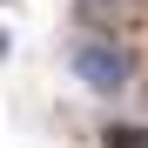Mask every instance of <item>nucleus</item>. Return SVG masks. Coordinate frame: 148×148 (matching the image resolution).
Returning a JSON list of instances; mask_svg holds the SVG:
<instances>
[{"label":"nucleus","mask_w":148,"mask_h":148,"mask_svg":"<svg viewBox=\"0 0 148 148\" xmlns=\"http://www.w3.org/2000/svg\"><path fill=\"white\" fill-rule=\"evenodd\" d=\"M67 67H74V81H81L88 94H108V101L135 88V54H128V47H121L114 34H101V27L74 40V54H67Z\"/></svg>","instance_id":"1"},{"label":"nucleus","mask_w":148,"mask_h":148,"mask_svg":"<svg viewBox=\"0 0 148 148\" xmlns=\"http://www.w3.org/2000/svg\"><path fill=\"white\" fill-rule=\"evenodd\" d=\"M101 148H148V121H108Z\"/></svg>","instance_id":"2"},{"label":"nucleus","mask_w":148,"mask_h":148,"mask_svg":"<svg viewBox=\"0 0 148 148\" xmlns=\"http://www.w3.org/2000/svg\"><path fill=\"white\" fill-rule=\"evenodd\" d=\"M114 14H121V0H74V20L81 27H114Z\"/></svg>","instance_id":"3"},{"label":"nucleus","mask_w":148,"mask_h":148,"mask_svg":"<svg viewBox=\"0 0 148 148\" xmlns=\"http://www.w3.org/2000/svg\"><path fill=\"white\" fill-rule=\"evenodd\" d=\"M0 54H7V34H0Z\"/></svg>","instance_id":"4"}]
</instances>
